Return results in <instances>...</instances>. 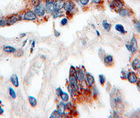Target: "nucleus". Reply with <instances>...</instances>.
Wrapping results in <instances>:
<instances>
[{"mask_svg":"<svg viewBox=\"0 0 140 118\" xmlns=\"http://www.w3.org/2000/svg\"><path fill=\"white\" fill-rule=\"evenodd\" d=\"M23 54L24 51L22 49H19L18 50L16 51L14 53V56L17 57H21L23 55Z\"/></svg>","mask_w":140,"mask_h":118,"instance_id":"obj_25","label":"nucleus"},{"mask_svg":"<svg viewBox=\"0 0 140 118\" xmlns=\"http://www.w3.org/2000/svg\"><path fill=\"white\" fill-rule=\"evenodd\" d=\"M63 12L62 10L60 11H54L52 15L53 18H57L58 17H61L63 16Z\"/></svg>","mask_w":140,"mask_h":118,"instance_id":"obj_19","label":"nucleus"},{"mask_svg":"<svg viewBox=\"0 0 140 118\" xmlns=\"http://www.w3.org/2000/svg\"><path fill=\"white\" fill-rule=\"evenodd\" d=\"M125 47L127 50L130 51L131 53L134 54L138 50V43L136 37L133 36L132 37L130 43L125 45Z\"/></svg>","mask_w":140,"mask_h":118,"instance_id":"obj_2","label":"nucleus"},{"mask_svg":"<svg viewBox=\"0 0 140 118\" xmlns=\"http://www.w3.org/2000/svg\"><path fill=\"white\" fill-rule=\"evenodd\" d=\"M91 1L95 4H100L102 2V0H91Z\"/></svg>","mask_w":140,"mask_h":118,"instance_id":"obj_33","label":"nucleus"},{"mask_svg":"<svg viewBox=\"0 0 140 118\" xmlns=\"http://www.w3.org/2000/svg\"><path fill=\"white\" fill-rule=\"evenodd\" d=\"M99 81H100V84H101L102 85L104 84L105 82V77L104 76V75H100L99 76Z\"/></svg>","mask_w":140,"mask_h":118,"instance_id":"obj_29","label":"nucleus"},{"mask_svg":"<svg viewBox=\"0 0 140 118\" xmlns=\"http://www.w3.org/2000/svg\"><path fill=\"white\" fill-rule=\"evenodd\" d=\"M4 112V110H3V109L1 108H0V115H1V114H2Z\"/></svg>","mask_w":140,"mask_h":118,"instance_id":"obj_39","label":"nucleus"},{"mask_svg":"<svg viewBox=\"0 0 140 118\" xmlns=\"http://www.w3.org/2000/svg\"><path fill=\"white\" fill-rule=\"evenodd\" d=\"M79 2L81 5L83 6H86L90 2V0H79Z\"/></svg>","mask_w":140,"mask_h":118,"instance_id":"obj_30","label":"nucleus"},{"mask_svg":"<svg viewBox=\"0 0 140 118\" xmlns=\"http://www.w3.org/2000/svg\"><path fill=\"white\" fill-rule=\"evenodd\" d=\"M35 46V40H33L31 44V47L32 48H34Z\"/></svg>","mask_w":140,"mask_h":118,"instance_id":"obj_35","label":"nucleus"},{"mask_svg":"<svg viewBox=\"0 0 140 118\" xmlns=\"http://www.w3.org/2000/svg\"><path fill=\"white\" fill-rule=\"evenodd\" d=\"M54 2L55 0H45L44 7L46 13L51 14L54 11Z\"/></svg>","mask_w":140,"mask_h":118,"instance_id":"obj_6","label":"nucleus"},{"mask_svg":"<svg viewBox=\"0 0 140 118\" xmlns=\"http://www.w3.org/2000/svg\"><path fill=\"white\" fill-rule=\"evenodd\" d=\"M127 78L131 83H135L137 81V77L134 72H130L127 74Z\"/></svg>","mask_w":140,"mask_h":118,"instance_id":"obj_10","label":"nucleus"},{"mask_svg":"<svg viewBox=\"0 0 140 118\" xmlns=\"http://www.w3.org/2000/svg\"><path fill=\"white\" fill-rule=\"evenodd\" d=\"M138 88H139V89L140 90V81H139L138 83Z\"/></svg>","mask_w":140,"mask_h":118,"instance_id":"obj_41","label":"nucleus"},{"mask_svg":"<svg viewBox=\"0 0 140 118\" xmlns=\"http://www.w3.org/2000/svg\"><path fill=\"white\" fill-rule=\"evenodd\" d=\"M63 91L62 90V89L60 88H58L57 89V95H58V96H60V94H61V92H62Z\"/></svg>","mask_w":140,"mask_h":118,"instance_id":"obj_34","label":"nucleus"},{"mask_svg":"<svg viewBox=\"0 0 140 118\" xmlns=\"http://www.w3.org/2000/svg\"><path fill=\"white\" fill-rule=\"evenodd\" d=\"M96 33H97V35L98 36H100V32H99L98 30L96 31Z\"/></svg>","mask_w":140,"mask_h":118,"instance_id":"obj_40","label":"nucleus"},{"mask_svg":"<svg viewBox=\"0 0 140 118\" xmlns=\"http://www.w3.org/2000/svg\"><path fill=\"white\" fill-rule=\"evenodd\" d=\"M6 26H7L6 19L3 18L0 19V26L2 27H4Z\"/></svg>","mask_w":140,"mask_h":118,"instance_id":"obj_28","label":"nucleus"},{"mask_svg":"<svg viewBox=\"0 0 140 118\" xmlns=\"http://www.w3.org/2000/svg\"><path fill=\"white\" fill-rule=\"evenodd\" d=\"M61 116V115L59 112L58 110H54L52 113L50 118H59Z\"/></svg>","mask_w":140,"mask_h":118,"instance_id":"obj_26","label":"nucleus"},{"mask_svg":"<svg viewBox=\"0 0 140 118\" xmlns=\"http://www.w3.org/2000/svg\"><path fill=\"white\" fill-rule=\"evenodd\" d=\"M68 23V19L66 17L63 18L61 21V24L62 26H65Z\"/></svg>","mask_w":140,"mask_h":118,"instance_id":"obj_31","label":"nucleus"},{"mask_svg":"<svg viewBox=\"0 0 140 118\" xmlns=\"http://www.w3.org/2000/svg\"><path fill=\"white\" fill-rule=\"evenodd\" d=\"M92 26L93 28H95V26H94V25H93V24H92Z\"/></svg>","mask_w":140,"mask_h":118,"instance_id":"obj_43","label":"nucleus"},{"mask_svg":"<svg viewBox=\"0 0 140 118\" xmlns=\"http://www.w3.org/2000/svg\"><path fill=\"white\" fill-rule=\"evenodd\" d=\"M75 7V4L73 0H65L64 3L63 9L66 12L73 11Z\"/></svg>","mask_w":140,"mask_h":118,"instance_id":"obj_7","label":"nucleus"},{"mask_svg":"<svg viewBox=\"0 0 140 118\" xmlns=\"http://www.w3.org/2000/svg\"><path fill=\"white\" fill-rule=\"evenodd\" d=\"M75 76L77 77V79L79 81H82L84 79V74L83 71L80 68L77 69L75 70Z\"/></svg>","mask_w":140,"mask_h":118,"instance_id":"obj_12","label":"nucleus"},{"mask_svg":"<svg viewBox=\"0 0 140 118\" xmlns=\"http://www.w3.org/2000/svg\"><path fill=\"white\" fill-rule=\"evenodd\" d=\"M9 93H10V95L11 96V97L13 99L16 98V97H17V95H16V93L12 88L10 87L9 88Z\"/></svg>","mask_w":140,"mask_h":118,"instance_id":"obj_27","label":"nucleus"},{"mask_svg":"<svg viewBox=\"0 0 140 118\" xmlns=\"http://www.w3.org/2000/svg\"><path fill=\"white\" fill-rule=\"evenodd\" d=\"M86 79L89 86H92L94 83V78L93 76H92L89 73H87L86 75Z\"/></svg>","mask_w":140,"mask_h":118,"instance_id":"obj_17","label":"nucleus"},{"mask_svg":"<svg viewBox=\"0 0 140 118\" xmlns=\"http://www.w3.org/2000/svg\"><path fill=\"white\" fill-rule=\"evenodd\" d=\"M23 17L18 14H14L8 16L6 19L7 26H11L14 25V24L17 23L22 20Z\"/></svg>","mask_w":140,"mask_h":118,"instance_id":"obj_1","label":"nucleus"},{"mask_svg":"<svg viewBox=\"0 0 140 118\" xmlns=\"http://www.w3.org/2000/svg\"><path fill=\"white\" fill-rule=\"evenodd\" d=\"M118 12L119 14L122 17H129L132 14L130 10L125 7H123L122 9L119 10Z\"/></svg>","mask_w":140,"mask_h":118,"instance_id":"obj_8","label":"nucleus"},{"mask_svg":"<svg viewBox=\"0 0 140 118\" xmlns=\"http://www.w3.org/2000/svg\"><path fill=\"white\" fill-rule=\"evenodd\" d=\"M3 51L7 53H13L14 54V52L17 51V50L14 47L11 46L7 45V46H4L3 47Z\"/></svg>","mask_w":140,"mask_h":118,"instance_id":"obj_16","label":"nucleus"},{"mask_svg":"<svg viewBox=\"0 0 140 118\" xmlns=\"http://www.w3.org/2000/svg\"><path fill=\"white\" fill-rule=\"evenodd\" d=\"M23 19L26 21H34L38 18V16L33 11L27 10L24 14Z\"/></svg>","mask_w":140,"mask_h":118,"instance_id":"obj_4","label":"nucleus"},{"mask_svg":"<svg viewBox=\"0 0 140 118\" xmlns=\"http://www.w3.org/2000/svg\"><path fill=\"white\" fill-rule=\"evenodd\" d=\"M58 111L61 115L64 113L65 105L63 102H60L58 105Z\"/></svg>","mask_w":140,"mask_h":118,"instance_id":"obj_21","label":"nucleus"},{"mask_svg":"<svg viewBox=\"0 0 140 118\" xmlns=\"http://www.w3.org/2000/svg\"><path fill=\"white\" fill-rule=\"evenodd\" d=\"M125 3L123 0H112L110 6L111 9L115 11H118L119 10L124 7Z\"/></svg>","mask_w":140,"mask_h":118,"instance_id":"obj_3","label":"nucleus"},{"mask_svg":"<svg viewBox=\"0 0 140 118\" xmlns=\"http://www.w3.org/2000/svg\"><path fill=\"white\" fill-rule=\"evenodd\" d=\"M28 99H29V101L31 106L32 107H36V105H37V100L35 99V98L32 96H29Z\"/></svg>","mask_w":140,"mask_h":118,"instance_id":"obj_22","label":"nucleus"},{"mask_svg":"<svg viewBox=\"0 0 140 118\" xmlns=\"http://www.w3.org/2000/svg\"><path fill=\"white\" fill-rule=\"evenodd\" d=\"M41 57L43 58V59H45V58H46L45 56L44 55H42V56H41Z\"/></svg>","mask_w":140,"mask_h":118,"instance_id":"obj_42","label":"nucleus"},{"mask_svg":"<svg viewBox=\"0 0 140 118\" xmlns=\"http://www.w3.org/2000/svg\"><path fill=\"white\" fill-rule=\"evenodd\" d=\"M102 25L103 27L104 28V29L105 31L109 32L111 30L112 27L111 24L109 23H108L106 20H104V21H102Z\"/></svg>","mask_w":140,"mask_h":118,"instance_id":"obj_18","label":"nucleus"},{"mask_svg":"<svg viewBox=\"0 0 140 118\" xmlns=\"http://www.w3.org/2000/svg\"><path fill=\"white\" fill-rule=\"evenodd\" d=\"M114 28L116 31L120 32V33H121L122 34H124L126 33V31L124 29V26L121 24H116Z\"/></svg>","mask_w":140,"mask_h":118,"instance_id":"obj_14","label":"nucleus"},{"mask_svg":"<svg viewBox=\"0 0 140 118\" xmlns=\"http://www.w3.org/2000/svg\"><path fill=\"white\" fill-rule=\"evenodd\" d=\"M131 66L134 70H137L140 68V60L138 58H135L131 63Z\"/></svg>","mask_w":140,"mask_h":118,"instance_id":"obj_11","label":"nucleus"},{"mask_svg":"<svg viewBox=\"0 0 140 118\" xmlns=\"http://www.w3.org/2000/svg\"><path fill=\"white\" fill-rule=\"evenodd\" d=\"M103 60H104V63L105 64L107 65H109L113 62V57L111 55H108L104 56V57L103 58Z\"/></svg>","mask_w":140,"mask_h":118,"instance_id":"obj_20","label":"nucleus"},{"mask_svg":"<svg viewBox=\"0 0 140 118\" xmlns=\"http://www.w3.org/2000/svg\"><path fill=\"white\" fill-rule=\"evenodd\" d=\"M11 83L15 87H18L19 86V81L18 76L16 74H13L10 78Z\"/></svg>","mask_w":140,"mask_h":118,"instance_id":"obj_13","label":"nucleus"},{"mask_svg":"<svg viewBox=\"0 0 140 118\" xmlns=\"http://www.w3.org/2000/svg\"><path fill=\"white\" fill-rule=\"evenodd\" d=\"M69 80L71 84L74 87H77L78 81H77V78L76 76H74L73 74H72L69 77Z\"/></svg>","mask_w":140,"mask_h":118,"instance_id":"obj_15","label":"nucleus"},{"mask_svg":"<svg viewBox=\"0 0 140 118\" xmlns=\"http://www.w3.org/2000/svg\"><path fill=\"white\" fill-rule=\"evenodd\" d=\"M33 11L39 17H43L46 13L44 5L41 2L34 6Z\"/></svg>","mask_w":140,"mask_h":118,"instance_id":"obj_5","label":"nucleus"},{"mask_svg":"<svg viewBox=\"0 0 140 118\" xmlns=\"http://www.w3.org/2000/svg\"><path fill=\"white\" fill-rule=\"evenodd\" d=\"M54 35L55 37H59V36H60V35H61V33H60V32L55 30L54 32Z\"/></svg>","mask_w":140,"mask_h":118,"instance_id":"obj_32","label":"nucleus"},{"mask_svg":"<svg viewBox=\"0 0 140 118\" xmlns=\"http://www.w3.org/2000/svg\"><path fill=\"white\" fill-rule=\"evenodd\" d=\"M60 96L61 97L62 100L63 101H68V100H69V95H68L67 93L64 92H63V91H62L61 92V94H60Z\"/></svg>","mask_w":140,"mask_h":118,"instance_id":"obj_23","label":"nucleus"},{"mask_svg":"<svg viewBox=\"0 0 140 118\" xmlns=\"http://www.w3.org/2000/svg\"><path fill=\"white\" fill-rule=\"evenodd\" d=\"M26 33H22V34H20V37L24 38L25 37V36H26Z\"/></svg>","mask_w":140,"mask_h":118,"instance_id":"obj_37","label":"nucleus"},{"mask_svg":"<svg viewBox=\"0 0 140 118\" xmlns=\"http://www.w3.org/2000/svg\"><path fill=\"white\" fill-rule=\"evenodd\" d=\"M134 26L135 29L138 32L140 33V21L138 20H135L133 22Z\"/></svg>","mask_w":140,"mask_h":118,"instance_id":"obj_24","label":"nucleus"},{"mask_svg":"<svg viewBox=\"0 0 140 118\" xmlns=\"http://www.w3.org/2000/svg\"><path fill=\"white\" fill-rule=\"evenodd\" d=\"M82 45H85L86 44V41H85V40H83L82 41Z\"/></svg>","mask_w":140,"mask_h":118,"instance_id":"obj_38","label":"nucleus"},{"mask_svg":"<svg viewBox=\"0 0 140 118\" xmlns=\"http://www.w3.org/2000/svg\"><path fill=\"white\" fill-rule=\"evenodd\" d=\"M27 39H25V40H24V42H23L22 44V47H24L25 46L26 44L27 43Z\"/></svg>","mask_w":140,"mask_h":118,"instance_id":"obj_36","label":"nucleus"},{"mask_svg":"<svg viewBox=\"0 0 140 118\" xmlns=\"http://www.w3.org/2000/svg\"><path fill=\"white\" fill-rule=\"evenodd\" d=\"M65 0H55L54 11H60L63 9Z\"/></svg>","mask_w":140,"mask_h":118,"instance_id":"obj_9","label":"nucleus"}]
</instances>
